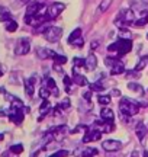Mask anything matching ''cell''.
I'll return each instance as SVG.
<instances>
[{
  "instance_id": "cell-1",
  "label": "cell",
  "mask_w": 148,
  "mask_h": 157,
  "mask_svg": "<svg viewBox=\"0 0 148 157\" xmlns=\"http://www.w3.org/2000/svg\"><path fill=\"white\" fill-rule=\"evenodd\" d=\"M131 50H132V39H119L115 44L108 47L109 52H115V54H118L119 57L128 54Z\"/></svg>"
},
{
  "instance_id": "cell-2",
  "label": "cell",
  "mask_w": 148,
  "mask_h": 157,
  "mask_svg": "<svg viewBox=\"0 0 148 157\" xmlns=\"http://www.w3.org/2000/svg\"><path fill=\"white\" fill-rule=\"evenodd\" d=\"M135 22V15H134V12L132 9H122L119 10L118 13V16L115 19V23L118 25V28H126L129 23H134Z\"/></svg>"
},
{
  "instance_id": "cell-3",
  "label": "cell",
  "mask_w": 148,
  "mask_h": 157,
  "mask_svg": "<svg viewBox=\"0 0 148 157\" xmlns=\"http://www.w3.org/2000/svg\"><path fill=\"white\" fill-rule=\"evenodd\" d=\"M119 108H120L122 115L134 117V115H137L138 111H139V103L134 102L132 99H129V98H122V99H120V103H119Z\"/></svg>"
},
{
  "instance_id": "cell-4",
  "label": "cell",
  "mask_w": 148,
  "mask_h": 157,
  "mask_svg": "<svg viewBox=\"0 0 148 157\" xmlns=\"http://www.w3.org/2000/svg\"><path fill=\"white\" fill-rule=\"evenodd\" d=\"M61 35H63V29L60 28V26H48L45 32H44V38L48 41V42H58L60 38H61Z\"/></svg>"
},
{
  "instance_id": "cell-5",
  "label": "cell",
  "mask_w": 148,
  "mask_h": 157,
  "mask_svg": "<svg viewBox=\"0 0 148 157\" xmlns=\"http://www.w3.org/2000/svg\"><path fill=\"white\" fill-rule=\"evenodd\" d=\"M31 51V41L28 38H19L15 45V54L16 56H26Z\"/></svg>"
},
{
  "instance_id": "cell-6",
  "label": "cell",
  "mask_w": 148,
  "mask_h": 157,
  "mask_svg": "<svg viewBox=\"0 0 148 157\" xmlns=\"http://www.w3.org/2000/svg\"><path fill=\"white\" fill-rule=\"evenodd\" d=\"M102 131L100 129H91L89 128L84 132V137H83V143H93V141H99L102 138Z\"/></svg>"
},
{
  "instance_id": "cell-7",
  "label": "cell",
  "mask_w": 148,
  "mask_h": 157,
  "mask_svg": "<svg viewBox=\"0 0 148 157\" xmlns=\"http://www.w3.org/2000/svg\"><path fill=\"white\" fill-rule=\"evenodd\" d=\"M50 132L52 134L54 141H60L67 135V132H68V127H67V125H58V127H55V128H52Z\"/></svg>"
},
{
  "instance_id": "cell-8",
  "label": "cell",
  "mask_w": 148,
  "mask_h": 157,
  "mask_svg": "<svg viewBox=\"0 0 148 157\" xmlns=\"http://www.w3.org/2000/svg\"><path fill=\"white\" fill-rule=\"evenodd\" d=\"M102 147L106 151H119L122 148V143L119 140H106L102 143Z\"/></svg>"
},
{
  "instance_id": "cell-9",
  "label": "cell",
  "mask_w": 148,
  "mask_h": 157,
  "mask_svg": "<svg viewBox=\"0 0 148 157\" xmlns=\"http://www.w3.org/2000/svg\"><path fill=\"white\" fill-rule=\"evenodd\" d=\"M64 9H65V5H64V3L55 2V3H52V5L48 7V15H50L51 19H54V17H57L58 15H61V12H63Z\"/></svg>"
},
{
  "instance_id": "cell-10",
  "label": "cell",
  "mask_w": 148,
  "mask_h": 157,
  "mask_svg": "<svg viewBox=\"0 0 148 157\" xmlns=\"http://www.w3.org/2000/svg\"><path fill=\"white\" fill-rule=\"evenodd\" d=\"M36 56L39 57L41 60H48V58H54L55 52H54V51H51V50H48V48L38 47V48H36Z\"/></svg>"
},
{
  "instance_id": "cell-11",
  "label": "cell",
  "mask_w": 148,
  "mask_h": 157,
  "mask_svg": "<svg viewBox=\"0 0 148 157\" xmlns=\"http://www.w3.org/2000/svg\"><path fill=\"white\" fill-rule=\"evenodd\" d=\"M35 82H36L35 77H31V78H28V80H25V93H26L29 98H32L35 93Z\"/></svg>"
},
{
  "instance_id": "cell-12",
  "label": "cell",
  "mask_w": 148,
  "mask_h": 157,
  "mask_svg": "<svg viewBox=\"0 0 148 157\" xmlns=\"http://www.w3.org/2000/svg\"><path fill=\"white\" fill-rule=\"evenodd\" d=\"M147 132H148V127L142 122V121H139V122L137 124V127H135V134H137V137L142 141L144 137L147 135Z\"/></svg>"
},
{
  "instance_id": "cell-13",
  "label": "cell",
  "mask_w": 148,
  "mask_h": 157,
  "mask_svg": "<svg viewBox=\"0 0 148 157\" xmlns=\"http://www.w3.org/2000/svg\"><path fill=\"white\" fill-rule=\"evenodd\" d=\"M45 87H46L48 90H50V92H51V95H52V96H55V98H57V96L60 95V90L57 89V84H55V80H54V78H51V77L46 78Z\"/></svg>"
},
{
  "instance_id": "cell-14",
  "label": "cell",
  "mask_w": 148,
  "mask_h": 157,
  "mask_svg": "<svg viewBox=\"0 0 148 157\" xmlns=\"http://www.w3.org/2000/svg\"><path fill=\"white\" fill-rule=\"evenodd\" d=\"M89 71H91V70H94V68L97 67V58H96V56L94 54H89V57L86 58V66H84Z\"/></svg>"
},
{
  "instance_id": "cell-15",
  "label": "cell",
  "mask_w": 148,
  "mask_h": 157,
  "mask_svg": "<svg viewBox=\"0 0 148 157\" xmlns=\"http://www.w3.org/2000/svg\"><path fill=\"white\" fill-rule=\"evenodd\" d=\"M100 117H102L103 121H113L115 118V112L108 106H103L102 111H100Z\"/></svg>"
},
{
  "instance_id": "cell-16",
  "label": "cell",
  "mask_w": 148,
  "mask_h": 157,
  "mask_svg": "<svg viewBox=\"0 0 148 157\" xmlns=\"http://www.w3.org/2000/svg\"><path fill=\"white\" fill-rule=\"evenodd\" d=\"M110 73L113 74V76H118V74H122L125 73V66H124V63L118 60V61L115 63V66L110 68Z\"/></svg>"
},
{
  "instance_id": "cell-17",
  "label": "cell",
  "mask_w": 148,
  "mask_h": 157,
  "mask_svg": "<svg viewBox=\"0 0 148 157\" xmlns=\"http://www.w3.org/2000/svg\"><path fill=\"white\" fill-rule=\"evenodd\" d=\"M93 109V103H91V101H84V99H81L79 103V111H81L83 113L89 112V111H91Z\"/></svg>"
},
{
  "instance_id": "cell-18",
  "label": "cell",
  "mask_w": 148,
  "mask_h": 157,
  "mask_svg": "<svg viewBox=\"0 0 148 157\" xmlns=\"http://www.w3.org/2000/svg\"><path fill=\"white\" fill-rule=\"evenodd\" d=\"M51 103H50V102L48 101H44L42 102V103H41V106H39V121H42V117H44V115H46V113L50 112V111H51Z\"/></svg>"
},
{
  "instance_id": "cell-19",
  "label": "cell",
  "mask_w": 148,
  "mask_h": 157,
  "mask_svg": "<svg viewBox=\"0 0 148 157\" xmlns=\"http://www.w3.org/2000/svg\"><path fill=\"white\" fill-rule=\"evenodd\" d=\"M73 82L76 83V86H87L89 84V80L83 76V74H74L73 76Z\"/></svg>"
},
{
  "instance_id": "cell-20",
  "label": "cell",
  "mask_w": 148,
  "mask_h": 157,
  "mask_svg": "<svg viewBox=\"0 0 148 157\" xmlns=\"http://www.w3.org/2000/svg\"><path fill=\"white\" fill-rule=\"evenodd\" d=\"M128 89L132 90V92H135V93L139 95V96L144 95V87L141 86V84H138L137 82H131V83L128 84Z\"/></svg>"
},
{
  "instance_id": "cell-21",
  "label": "cell",
  "mask_w": 148,
  "mask_h": 157,
  "mask_svg": "<svg viewBox=\"0 0 148 157\" xmlns=\"http://www.w3.org/2000/svg\"><path fill=\"white\" fill-rule=\"evenodd\" d=\"M64 84H65V92L67 93H73L74 92V82L73 78L68 77V76H64Z\"/></svg>"
},
{
  "instance_id": "cell-22",
  "label": "cell",
  "mask_w": 148,
  "mask_h": 157,
  "mask_svg": "<svg viewBox=\"0 0 148 157\" xmlns=\"http://www.w3.org/2000/svg\"><path fill=\"white\" fill-rule=\"evenodd\" d=\"M112 2H113V0H102V2L99 3V7H97V13H105V12L110 7Z\"/></svg>"
},
{
  "instance_id": "cell-23",
  "label": "cell",
  "mask_w": 148,
  "mask_h": 157,
  "mask_svg": "<svg viewBox=\"0 0 148 157\" xmlns=\"http://www.w3.org/2000/svg\"><path fill=\"white\" fill-rule=\"evenodd\" d=\"M148 66V56H144L139 58V61L137 63V66H135V68L134 70H137V71H141L142 68H145Z\"/></svg>"
},
{
  "instance_id": "cell-24",
  "label": "cell",
  "mask_w": 148,
  "mask_h": 157,
  "mask_svg": "<svg viewBox=\"0 0 148 157\" xmlns=\"http://www.w3.org/2000/svg\"><path fill=\"white\" fill-rule=\"evenodd\" d=\"M77 38H81V29H80V28H76V29H74L73 32L70 34V36H68V39H67V41H68V44L71 45Z\"/></svg>"
},
{
  "instance_id": "cell-25",
  "label": "cell",
  "mask_w": 148,
  "mask_h": 157,
  "mask_svg": "<svg viewBox=\"0 0 148 157\" xmlns=\"http://www.w3.org/2000/svg\"><path fill=\"white\" fill-rule=\"evenodd\" d=\"M5 29L7 31V32H16L17 31V22L16 21H9V22L5 23Z\"/></svg>"
},
{
  "instance_id": "cell-26",
  "label": "cell",
  "mask_w": 148,
  "mask_h": 157,
  "mask_svg": "<svg viewBox=\"0 0 148 157\" xmlns=\"http://www.w3.org/2000/svg\"><path fill=\"white\" fill-rule=\"evenodd\" d=\"M118 35H119L120 39H131L132 38V32L128 28H120Z\"/></svg>"
},
{
  "instance_id": "cell-27",
  "label": "cell",
  "mask_w": 148,
  "mask_h": 157,
  "mask_svg": "<svg viewBox=\"0 0 148 157\" xmlns=\"http://www.w3.org/2000/svg\"><path fill=\"white\" fill-rule=\"evenodd\" d=\"M105 87H106V86H105L102 82H96V83H91L90 84V90H91V92H99V93H100V92H103V90H105Z\"/></svg>"
},
{
  "instance_id": "cell-28",
  "label": "cell",
  "mask_w": 148,
  "mask_h": 157,
  "mask_svg": "<svg viewBox=\"0 0 148 157\" xmlns=\"http://www.w3.org/2000/svg\"><path fill=\"white\" fill-rule=\"evenodd\" d=\"M97 101H99V103H100L102 106H108L109 103H110V96L109 95H100V96H97Z\"/></svg>"
},
{
  "instance_id": "cell-29",
  "label": "cell",
  "mask_w": 148,
  "mask_h": 157,
  "mask_svg": "<svg viewBox=\"0 0 148 157\" xmlns=\"http://www.w3.org/2000/svg\"><path fill=\"white\" fill-rule=\"evenodd\" d=\"M96 154H97V150L96 148H91V147H89V148H86V150L81 151V157H94Z\"/></svg>"
},
{
  "instance_id": "cell-30",
  "label": "cell",
  "mask_w": 148,
  "mask_h": 157,
  "mask_svg": "<svg viewBox=\"0 0 148 157\" xmlns=\"http://www.w3.org/2000/svg\"><path fill=\"white\" fill-rule=\"evenodd\" d=\"M9 151H12L13 154H15V156H17V154H22L23 146H22V144H13V146H10Z\"/></svg>"
},
{
  "instance_id": "cell-31",
  "label": "cell",
  "mask_w": 148,
  "mask_h": 157,
  "mask_svg": "<svg viewBox=\"0 0 148 157\" xmlns=\"http://www.w3.org/2000/svg\"><path fill=\"white\" fill-rule=\"evenodd\" d=\"M52 60H54V63H57V64H60V66H63V64H65V63H67V58H65L64 56L57 54V52H55V56H54V58H52Z\"/></svg>"
},
{
  "instance_id": "cell-32",
  "label": "cell",
  "mask_w": 148,
  "mask_h": 157,
  "mask_svg": "<svg viewBox=\"0 0 148 157\" xmlns=\"http://www.w3.org/2000/svg\"><path fill=\"white\" fill-rule=\"evenodd\" d=\"M39 96L44 99V101H46V99H48V96H51V92H50V90L44 86V87H41V89H39Z\"/></svg>"
},
{
  "instance_id": "cell-33",
  "label": "cell",
  "mask_w": 148,
  "mask_h": 157,
  "mask_svg": "<svg viewBox=\"0 0 148 157\" xmlns=\"http://www.w3.org/2000/svg\"><path fill=\"white\" fill-rule=\"evenodd\" d=\"M73 63H74V67H84L86 58H79V57H76V58H73Z\"/></svg>"
},
{
  "instance_id": "cell-34",
  "label": "cell",
  "mask_w": 148,
  "mask_h": 157,
  "mask_svg": "<svg viewBox=\"0 0 148 157\" xmlns=\"http://www.w3.org/2000/svg\"><path fill=\"white\" fill-rule=\"evenodd\" d=\"M0 21H2V22H5V23L9 22V21H12V15L7 10H3L2 12V15H0Z\"/></svg>"
},
{
  "instance_id": "cell-35",
  "label": "cell",
  "mask_w": 148,
  "mask_h": 157,
  "mask_svg": "<svg viewBox=\"0 0 148 157\" xmlns=\"http://www.w3.org/2000/svg\"><path fill=\"white\" fill-rule=\"evenodd\" d=\"M67 156H68V151H67V150H58V151L52 153L50 157H67Z\"/></svg>"
},
{
  "instance_id": "cell-36",
  "label": "cell",
  "mask_w": 148,
  "mask_h": 157,
  "mask_svg": "<svg viewBox=\"0 0 148 157\" xmlns=\"http://www.w3.org/2000/svg\"><path fill=\"white\" fill-rule=\"evenodd\" d=\"M139 71H137V70H131V71H126V77L128 78H139Z\"/></svg>"
},
{
  "instance_id": "cell-37",
  "label": "cell",
  "mask_w": 148,
  "mask_h": 157,
  "mask_svg": "<svg viewBox=\"0 0 148 157\" xmlns=\"http://www.w3.org/2000/svg\"><path fill=\"white\" fill-rule=\"evenodd\" d=\"M87 127H84V125H79V127H76V128L74 129H71V131H70V132H71V134H77V132H80V131H87Z\"/></svg>"
},
{
  "instance_id": "cell-38",
  "label": "cell",
  "mask_w": 148,
  "mask_h": 157,
  "mask_svg": "<svg viewBox=\"0 0 148 157\" xmlns=\"http://www.w3.org/2000/svg\"><path fill=\"white\" fill-rule=\"evenodd\" d=\"M71 45H73V47H76V48H81V47L84 45V39H83V38H77Z\"/></svg>"
},
{
  "instance_id": "cell-39",
  "label": "cell",
  "mask_w": 148,
  "mask_h": 157,
  "mask_svg": "<svg viewBox=\"0 0 148 157\" xmlns=\"http://www.w3.org/2000/svg\"><path fill=\"white\" fill-rule=\"evenodd\" d=\"M118 61V58H106V61H105V64H106V66H108V67H113L115 66V63Z\"/></svg>"
},
{
  "instance_id": "cell-40",
  "label": "cell",
  "mask_w": 148,
  "mask_h": 157,
  "mask_svg": "<svg viewBox=\"0 0 148 157\" xmlns=\"http://www.w3.org/2000/svg\"><path fill=\"white\" fill-rule=\"evenodd\" d=\"M91 95H93V92H91V90H87V92L83 93V99H84V101H91Z\"/></svg>"
},
{
  "instance_id": "cell-41",
  "label": "cell",
  "mask_w": 148,
  "mask_h": 157,
  "mask_svg": "<svg viewBox=\"0 0 148 157\" xmlns=\"http://www.w3.org/2000/svg\"><path fill=\"white\" fill-rule=\"evenodd\" d=\"M52 67H54V70H55V71H58V73H63V68H61V66H60V64L54 63V66H52Z\"/></svg>"
},
{
  "instance_id": "cell-42",
  "label": "cell",
  "mask_w": 148,
  "mask_h": 157,
  "mask_svg": "<svg viewBox=\"0 0 148 157\" xmlns=\"http://www.w3.org/2000/svg\"><path fill=\"white\" fill-rule=\"evenodd\" d=\"M97 47H99V42H97V41H93L90 44V50H96Z\"/></svg>"
},
{
  "instance_id": "cell-43",
  "label": "cell",
  "mask_w": 148,
  "mask_h": 157,
  "mask_svg": "<svg viewBox=\"0 0 148 157\" xmlns=\"http://www.w3.org/2000/svg\"><path fill=\"white\" fill-rule=\"evenodd\" d=\"M112 96H120V92L118 89H113L112 90Z\"/></svg>"
},
{
  "instance_id": "cell-44",
  "label": "cell",
  "mask_w": 148,
  "mask_h": 157,
  "mask_svg": "<svg viewBox=\"0 0 148 157\" xmlns=\"http://www.w3.org/2000/svg\"><path fill=\"white\" fill-rule=\"evenodd\" d=\"M131 157H139V154H138V151H132Z\"/></svg>"
},
{
  "instance_id": "cell-45",
  "label": "cell",
  "mask_w": 148,
  "mask_h": 157,
  "mask_svg": "<svg viewBox=\"0 0 148 157\" xmlns=\"http://www.w3.org/2000/svg\"><path fill=\"white\" fill-rule=\"evenodd\" d=\"M2 76H3V70L0 68V77H2Z\"/></svg>"
},
{
  "instance_id": "cell-46",
  "label": "cell",
  "mask_w": 148,
  "mask_h": 157,
  "mask_svg": "<svg viewBox=\"0 0 148 157\" xmlns=\"http://www.w3.org/2000/svg\"><path fill=\"white\" fill-rule=\"evenodd\" d=\"M3 140V134H0V141Z\"/></svg>"
},
{
  "instance_id": "cell-47",
  "label": "cell",
  "mask_w": 148,
  "mask_h": 157,
  "mask_svg": "<svg viewBox=\"0 0 148 157\" xmlns=\"http://www.w3.org/2000/svg\"><path fill=\"white\" fill-rule=\"evenodd\" d=\"M144 154H145V157H148V151H145V153H144Z\"/></svg>"
},
{
  "instance_id": "cell-48",
  "label": "cell",
  "mask_w": 148,
  "mask_h": 157,
  "mask_svg": "<svg viewBox=\"0 0 148 157\" xmlns=\"http://www.w3.org/2000/svg\"><path fill=\"white\" fill-rule=\"evenodd\" d=\"M147 38H148V34H147Z\"/></svg>"
}]
</instances>
